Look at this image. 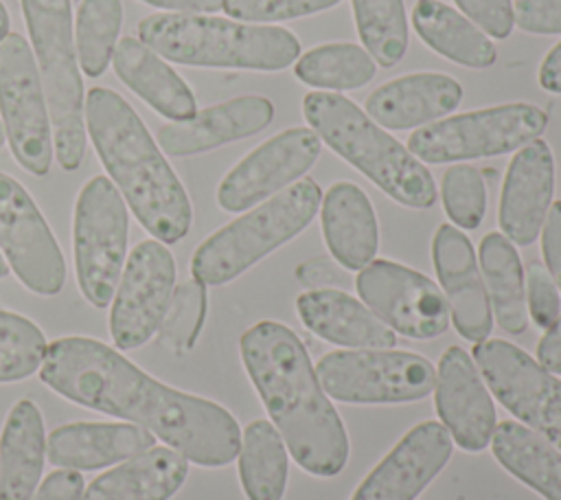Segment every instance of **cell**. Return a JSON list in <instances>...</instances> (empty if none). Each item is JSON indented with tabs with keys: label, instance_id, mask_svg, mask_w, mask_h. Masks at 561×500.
I'll list each match as a JSON object with an SVG mask.
<instances>
[{
	"label": "cell",
	"instance_id": "obj_1",
	"mask_svg": "<svg viewBox=\"0 0 561 500\" xmlns=\"http://www.w3.org/2000/svg\"><path fill=\"white\" fill-rule=\"evenodd\" d=\"M39 379L68 401L149 430L199 467H224L239 454L241 428L224 406L158 382L96 338L53 340Z\"/></svg>",
	"mask_w": 561,
	"mask_h": 500
},
{
	"label": "cell",
	"instance_id": "obj_2",
	"mask_svg": "<svg viewBox=\"0 0 561 500\" xmlns=\"http://www.w3.org/2000/svg\"><path fill=\"white\" fill-rule=\"evenodd\" d=\"M239 351L294 461L320 478L340 474L348 461V436L302 340L283 322L261 320L241 336Z\"/></svg>",
	"mask_w": 561,
	"mask_h": 500
},
{
	"label": "cell",
	"instance_id": "obj_3",
	"mask_svg": "<svg viewBox=\"0 0 561 500\" xmlns=\"http://www.w3.org/2000/svg\"><path fill=\"white\" fill-rule=\"evenodd\" d=\"M85 129L114 186L142 228L162 243L186 237L191 200L136 110L110 88L88 90Z\"/></svg>",
	"mask_w": 561,
	"mask_h": 500
},
{
	"label": "cell",
	"instance_id": "obj_4",
	"mask_svg": "<svg viewBox=\"0 0 561 500\" xmlns=\"http://www.w3.org/2000/svg\"><path fill=\"white\" fill-rule=\"evenodd\" d=\"M138 35L156 55L186 66L283 70L300 55V42L283 26L197 13L147 15Z\"/></svg>",
	"mask_w": 561,
	"mask_h": 500
},
{
	"label": "cell",
	"instance_id": "obj_5",
	"mask_svg": "<svg viewBox=\"0 0 561 500\" xmlns=\"http://www.w3.org/2000/svg\"><path fill=\"white\" fill-rule=\"evenodd\" d=\"M302 114L320 140L394 202L410 208H430L436 202V184L427 167L351 99L324 90L307 92Z\"/></svg>",
	"mask_w": 561,
	"mask_h": 500
},
{
	"label": "cell",
	"instance_id": "obj_6",
	"mask_svg": "<svg viewBox=\"0 0 561 500\" xmlns=\"http://www.w3.org/2000/svg\"><path fill=\"white\" fill-rule=\"evenodd\" d=\"M320 202L322 191L311 178L278 191L197 246L191 259L193 279L204 285L230 283L302 232L316 217Z\"/></svg>",
	"mask_w": 561,
	"mask_h": 500
},
{
	"label": "cell",
	"instance_id": "obj_7",
	"mask_svg": "<svg viewBox=\"0 0 561 500\" xmlns=\"http://www.w3.org/2000/svg\"><path fill=\"white\" fill-rule=\"evenodd\" d=\"M20 2L46 94L55 156L61 169L75 171L85 154V94L75 53L72 7L70 0Z\"/></svg>",
	"mask_w": 561,
	"mask_h": 500
},
{
	"label": "cell",
	"instance_id": "obj_8",
	"mask_svg": "<svg viewBox=\"0 0 561 500\" xmlns=\"http://www.w3.org/2000/svg\"><path fill=\"white\" fill-rule=\"evenodd\" d=\"M127 204L105 175L90 178L75 204V272L83 298L105 309L116 292L127 252Z\"/></svg>",
	"mask_w": 561,
	"mask_h": 500
},
{
	"label": "cell",
	"instance_id": "obj_9",
	"mask_svg": "<svg viewBox=\"0 0 561 500\" xmlns=\"http://www.w3.org/2000/svg\"><path fill=\"white\" fill-rule=\"evenodd\" d=\"M548 116L533 103H504L427 123L412 132L408 149L423 162L443 164L515 151L539 138Z\"/></svg>",
	"mask_w": 561,
	"mask_h": 500
},
{
	"label": "cell",
	"instance_id": "obj_10",
	"mask_svg": "<svg viewBox=\"0 0 561 500\" xmlns=\"http://www.w3.org/2000/svg\"><path fill=\"white\" fill-rule=\"evenodd\" d=\"M313 368L322 390L346 404L419 401L436 384L430 360L394 349L331 351Z\"/></svg>",
	"mask_w": 561,
	"mask_h": 500
},
{
	"label": "cell",
	"instance_id": "obj_11",
	"mask_svg": "<svg viewBox=\"0 0 561 500\" xmlns=\"http://www.w3.org/2000/svg\"><path fill=\"white\" fill-rule=\"evenodd\" d=\"M0 118L13 158L33 175L53 164V127L33 48L20 33L0 42Z\"/></svg>",
	"mask_w": 561,
	"mask_h": 500
},
{
	"label": "cell",
	"instance_id": "obj_12",
	"mask_svg": "<svg viewBox=\"0 0 561 500\" xmlns=\"http://www.w3.org/2000/svg\"><path fill=\"white\" fill-rule=\"evenodd\" d=\"M476 366L497 401L561 450V379L508 340L476 342Z\"/></svg>",
	"mask_w": 561,
	"mask_h": 500
},
{
	"label": "cell",
	"instance_id": "obj_13",
	"mask_svg": "<svg viewBox=\"0 0 561 500\" xmlns=\"http://www.w3.org/2000/svg\"><path fill=\"white\" fill-rule=\"evenodd\" d=\"M355 287L366 307L392 331L427 340L449 327V305L440 287L401 263L377 259L357 272Z\"/></svg>",
	"mask_w": 561,
	"mask_h": 500
},
{
	"label": "cell",
	"instance_id": "obj_14",
	"mask_svg": "<svg viewBox=\"0 0 561 500\" xmlns=\"http://www.w3.org/2000/svg\"><path fill=\"white\" fill-rule=\"evenodd\" d=\"M175 289V261L158 239H147L129 252L110 309V333L121 351L151 340Z\"/></svg>",
	"mask_w": 561,
	"mask_h": 500
},
{
	"label": "cell",
	"instance_id": "obj_15",
	"mask_svg": "<svg viewBox=\"0 0 561 500\" xmlns=\"http://www.w3.org/2000/svg\"><path fill=\"white\" fill-rule=\"evenodd\" d=\"M0 252L20 283L55 296L66 283L61 248L28 191L0 171Z\"/></svg>",
	"mask_w": 561,
	"mask_h": 500
},
{
	"label": "cell",
	"instance_id": "obj_16",
	"mask_svg": "<svg viewBox=\"0 0 561 500\" xmlns=\"http://www.w3.org/2000/svg\"><path fill=\"white\" fill-rule=\"evenodd\" d=\"M320 156V138L309 127H289L241 158L219 182L217 204L241 213L302 178Z\"/></svg>",
	"mask_w": 561,
	"mask_h": 500
},
{
	"label": "cell",
	"instance_id": "obj_17",
	"mask_svg": "<svg viewBox=\"0 0 561 500\" xmlns=\"http://www.w3.org/2000/svg\"><path fill=\"white\" fill-rule=\"evenodd\" d=\"M454 452L447 428L421 421L357 485L351 500H416Z\"/></svg>",
	"mask_w": 561,
	"mask_h": 500
},
{
	"label": "cell",
	"instance_id": "obj_18",
	"mask_svg": "<svg viewBox=\"0 0 561 500\" xmlns=\"http://www.w3.org/2000/svg\"><path fill=\"white\" fill-rule=\"evenodd\" d=\"M436 410L449 436L465 452H482L495 430V408L476 368L460 349L449 346L436 371Z\"/></svg>",
	"mask_w": 561,
	"mask_h": 500
},
{
	"label": "cell",
	"instance_id": "obj_19",
	"mask_svg": "<svg viewBox=\"0 0 561 500\" xmlns=\"http://www.w3.org/2000/svg\"><path fill=\"white\" fill-rule=\"evenodd\" d=\"M432 259L456 331L471 342L486 340L493 311L471 241L462 230L440 224L432 241Z\"/></svg>",
	"mask_w": 561,
	"mask_h": 500
},
{
	"label": "cell",
	"instance_id": "obj_20",
	"mask_svg": "<svg viewBox=\"0 0 561 500\" xmlns=\"http://www.w3.org/2000/svg\"><path fill=\"white\" fill-rule=\"evenodd\" d=\"M554 193V158L546 140L535 138L511 158L502 195L500 228L511 243L530 246L550 208Z\"/></svg>",
	"mask_w": 561,
	"mask_h": 500
},
{
	"label": "cell",
	"instance_id": "obj_21",
	"mask_svg": "<svg viewBox=\"0 0 561 500\" xmlns=\"http://www.w3.org/2000/svg\"><path fill=\"white\" fill-rule=\"evenodd\" d=\"M274 105L265 96L245 94L195 112L186 121L169 123L158 132V145L169 156H193L241 140L265 129Z\"/></svg>",
	"mask_w": 561,
	"mask_h": 500
},
{
	"label": "cell",
	"instance_id": "obj_22",
	"mask_svg": "<svg viewBox=\"0 0 561 500\" xmlns=\"http://www.w3.org/2000/svg\"><path fill=\"white\" fill-rule=\"evenodd\" d=\"M153 445L156 436L136 423L75 421L48 434L46 456L61 469L90 471L118 465Z\"/></svg>",
	"mask_w": 561,
	"mask_h": 500
},
{
	"label": "cell",
	"instance_id": "obj_23",
	"mask_svg": "<svg viewBox=\"0 0 561 500\" xmlns=\"http://www.w3.org/2000/svg\"><path fill=\"white\" fill-rule=\"evenodd\" d=\"M460 83L440 72H414L390 79L366 96V114L388 129H410L458 107Z\"/></svg>",
	"mask_w": 561,
	"mask_h": 500
},
{
	"label": "cell",
	"instance_id": "obj_24",
	"mask_svg": "<svg viewBox=\"0 0 561 500\" xmlns=\"http://www.w3.org/2000/svg\"><path fill=\"white\" fill-rule=\"evenodd\" d=\"M302 325L327 342L348 349H392L394 331L364 303L340 289L302 292L296 300Z\"/></svg>",
	"mask_w": 561,
	"mask_h": 500
},
{
	"label": "cell",
	"instance_id": "obj_25",
	"mask_svg": "<svg viewBox=\"0 0 561 500\" xmlns=\"http://www.w3.org/2000/svg\"><path fill=\"white\" fill-rule=\"evenodd\" d=\"M322 235L333 259L346 270L368 265L379 248V228L368 195L353 182H335L320 202Z\"/></svg>",
	"mask_w": 561,
	"mask_h": 500
},
{
	"label": "cell",
	"instance_id": "obj_26",
	"mask_svg": "<svg viewBox=\"0 0 561 500\" xmlns=\"http://www.w3.org/2000/svg\"><path fill=\"white\" fill-rule=\"evenodd\" d=\"M188 476V461L171 447H149L96 476L81 500H169Z\"/></svg>",
	"mask_w": 561,
	"mask_h": 500
},
{
	"label": "cell",
	"instance_id": "obj_27",
	"mask_svg": "<svg viewBox=\"0 0 561 500\" xmlns=\"http://www.w3.org/2000/svg\"><path fill=\"white\" fill-rule=\"evenodd\" d=\"M112 64L118 79L162 116L186 121L195 114V94L186 81L140 39L116 42Z\"/></svg>",
	"mask_w": 561,
	"mask_h": 500
},
{
	"label": "cell",
	"instance_id": "obj_28",
	"mask_svg": "<svg viewBox=\"0 0 561 500\" xmlns=\"http://www.w3.org/2000/svg\"><path fill=\"white\" fill-rule=\"evenodd\" d=\"M46 434L31 399L11 406L0 434V500H28L42 478Z\"/></svg>",
	"mask_w": 561,
	"mask_h": 500
},
{
	"label": "cell",
	"instance_id": "obj_29",
	"mask_svg": "<svg viewBox=\"0 0 561 500\" xmlns=\"http://www.w3.org/2000/svg\"><path fill=\"white\" fill-rule=\"evenodd\" d=\"M491 450L497 463L546 500H561V450L517 421L495 423Z\"/></svg>",
	"mask_w": 561,
	"mask_h": 500
},
{
	"label": "cell",
	"instance_id": "obj_30",
	"mask_svg": "<svg viewBox=\"0 0 561 500\" xmlns=\"http://www.w3.org/2000/svg\"><path fill=\"white\" fill-rule=\"evenodd\" d=\"M412 24L432 50L460 66L489 68L497 59L486 33L440 0H416Z\"/></svg>",
	"mask_w": 561,
	"mask_h": 500
},
{
	"label": "cell",
	"instance_id": "obj_31",
	"mask_svg": "<svg viewBox=\"0 0 561 500\" xmlns=\"http://www.w3.org/2000/svg\"><path fill=\"white\" fill-rule=\"evenodd\" d=\"M480 265L495 320L513 336L524 333L528 325L526 287L515 246L500 232L484 235L480 243Z\"/></svg>",
	"mask_w": 561,
	"mask_h": 500
},
{
	"label": "cell",
	"instance_id": "obj_32",
	"mask_svg": "<svg viewBox=\"0 0 561 500\" xmlns=\"http://www.w3.org/2000/svg\"><path fill=\"white\" fill-rule=\"evenodd\" d=\"M239 480L248 500H283L289 474L287 447L274 423L254 419L241 432Z\"/></svg>",
	"mask_w": 561,
	"mask_h": 500
},
{
	"label": "cell",
	"instance_id": "obj_33",
	"mask_svg": "<svg viewBox=\"0 0 561 500\" xmlns=\"http://www.w3.org/2000/svg\"><path fill=\"white\" fill-rule=\"evenodd\" d=\"M294 72L307 86L324 92H344L366 86L375 77L377 66L364 46L351 42H331L307 50L298 59Z\"/></svg>",
	"mask_w": 561,
	"mask_h": 500
},
{
	"label": "cell",
	"instance_id": "obj_34",
	"mask_svg": "<svg viewBox=\"0 0 561 500\" xmlns=\"http://www.w3.org/2000/svg\"><path fill=\"white\" fill-rule=\"evenodd\" d=\"M123 24L121 0H81L75 24L77 64L88 77H99L112 61Z\"/></svg>",
	"mask_w": 561,
	"mask_h": 500
},
{
	"label": "cell",
	"instance_id": "obj_35",
	"mask_svg": "<svg viewBox=\"0 0 561 500\" xmlns=\"http://www.w3.org/2000/svg\"><path fill=\"white\" fill-rule=\"evenodd\" d=\"M355 29L366 53L383 68L408 50V18L403 0H351Z\"/></svg>",
	"mask_w": 561,
	"mask_h": 500
},
{
	"label": "cell",
	"instance_id": "obj_36",
	"mask_svg": "<svg viewBox=\"0 0 561 500\" xmlns=\"http://www.w3.org/2000/svg\"><path fill=\"white\" fill-rule=\"evenodd\" d=\"M46 346V338L33 320L0 309V384L31 377L42 366Z\"/></svg>",
	"mask_w": 561,
	"mask_h": 500
},
{
	"label": "cell",
	"instance_id": "obj_37",
	"mask_svg": "<svg viewBox=\"0 0 561 500\" xmlns=\"http://www.w3.org/2000/svg\"><path fill=\"white\" fill-rule=\"evenodd\" d=\"M206 318V285L197 279L180 283L169 300V307L158 327L160 340L173 351H188L204 327Z\"/></svg>",
	"mask_w": 561,
	"mask_h": 500
},
{
	"label": "cell",
	"instance_id": "obj_38",
	"mask_svg": "<svg viewBox=\"0 0 561 500\" xmlns=\"http://www.w3.org/2000/svg\"><path fill=\"white\" fill-rule=\"evenodd\" d=\"M440 197L447 217L465 228L480 226L486 211V186L482 173L471 164H454L443 173Z\"/></svg>",
	"mask_w": 561,
	"mask_h": 500
},
{
	"label": "cell",
	"instance_id": "obj_39",
	"mask_svg": "<svg viewBox=\"0 0 561 500\" xmlns=\"http://www.w3.org/2000/svg\"><path fill=\"white\" fill-rule=\"evenodd\" d=\"M342 0H224V11L243 22H280L311 15Z\"/></svg>",
	"mask_w": 561,
	"mask_h": 500
},
{
	"label": "cell",
	"instance_id": "obj_40",
	"mask_svg": "<svg viewBox=\"0 0 561 500\" xmlns=\"http://www.w3.org/2000/svg\"><path fill=\"white\" fill-rule=\"evenodd\" d=\"M526 307L533 322L541 329H548L561 314L559 289L548 270L537 261L526 268Z\"/></svg>",
	"mask_w": 561,
	"mask_h": 500
},
{
	"label": "cell",
	"instance_id": "obj_41",
	"mask_svg": "<svg viewBox=\"0 0 561 500\" xmlns=\"http://www.w3.org/2000/svg\"><path fill=\"white\" fill-rule=\"evenodd\" d=\"M460 11L491 37L506 39L515 26L511 0H454Z\"/></svg>",
	"mask_w": 561,
	"mask_h": 500
},
{
	"label": "cell",
	"instance_id": "obj_42",
	"mask_svg": "<svg viewBox=\"0 0 561 500\" xmlns=\"http://www.w3.org/2000/svg\"><path fill=\"white\" fill-rule=\"evenodd\" d=\"M513 15L517 26L528 33H561V0H517Z\"/></svg>",
	"mask_w": 561,
	"mask_h": 500
},
{
	"label": "cell",
	"instance_id": "obj_43",
	"mask_svg": "<svg viewBox=\"0 0 561 500\" xmlns=\"http://www.w3.org/2000/svg\"><path fill=\"white\" fill-rule=\"evenodd\" d=\"M541 232V252L546 270L552 276L557 289L561 292V200H557L546 215Z\"/></svg>",
	"mask_w": 561,
	"mask_h": 500
},
{
	"label": "cell",
	"instance_id": "obj_44",
	"mask_svg": "<svg viewBox=\"0 0 561 500\" xmlns=\"http://www.w3.org/2000/svg\"><path fill=\"white\" fill-rule=\"evenodd\" d=\"M85 480L77 469L50 471L28 500H81Z\"/></svg>",
	"mask_w": 561,
	"mask_h": 500
},
{
	"label": "cell",
	"instance_id": "obj_45",
	"mask_svg": "<svg viewBox=\"0 0 561 500\" xmlns=\"http://www.w3.org/2000/svg\"><path fill=\"white\" fill-rule=\"evenodd\" d=\"M537 362L550 373H561V314L537 344Z\"/></svg>",
	"mask_w": 561,
	"mask_h": 500
},
{
	"label": "cell",
	"instance_id": "obj_46",
	"mask_svg": "<svg viewBox=\"0 0 561 500\" xmlns=\"http://www.w3.org/2000/svg\"><path fill=\"white\" fill-rule=\"evenodd\" d=\"M298 279H300V283H305V285H309L313 289H322V287L340 281L337 272L327 261H320V259L302 263L298 268Z\"/></svg>",
	"mask_w": 561,
	"mask_h": 500
},
{
	"label": "cell",
	"instance_id": "obj_47",
	"mask_svg": "<svg viewBox=\"0 0 561 500\" xmlns=\"http://www.w3.org/2000/svg\"><path fill=\"white\" fill-rule=\"evenodd\" d=\"M539 86L548 92L561 94V42L543 57L539 66Z\"/></svg>",
	"mask_w": 561,
	"mask_h": 500
},
{
	"label": "cell",
	"instance_id": "obj_48",
	"mask_svg": "<svg viewBox=\"0 0 561 500\" xmlns=\"http://www.w3.org/2000/svg\"><path fill=\"white\" fill-rule=\"evenodd\" d=\"M158 9H169L173 13H215L224 9V0H142Z\"/></svg>",
	"mask_w": 561,
	"mask_h": 500
},
{
	"label": "cell",
	"instance_id": "obj_49",
	"mask_svg": "<svg viewBox=\"0 0 561 500\" xmlns=\"http://www.w3.org/2000/svg\"><path fill=\"white\" fill-rule=\"evenodd\" d=\"M9 24H11L9 11H7V7H4L2 0H0V42L11 33V31H9Z\"/></svg>",
	"mask_w": 561,
	"mask_h": 500
},
{
	"label": "cell",
	"instance_id": "obj_50",
	"mask_svg": "<svg viewBox=\"0 0 561 500\" xmlns=\"http://www.w3.org/2000/svg\"><path fill=\"white\" fill-rule=\"evenodd\" d=\"M7 274H9V263H7V259L0 252V279H4Z\"/></svg>",
	"mask_w": 561,
	"mask_h": 500
},
{
	"label": "cell",
	"instance_id": "obj_51",
	"mask_svg": "<svg viewBox=\"0 0 561 500\" xmlns=\"http://www.w3.org/2000/svg\"><path fill=\"white\" fill-rule=\"evenodd\" d=\"M4 140H7V136H4V127H2V121H0V147L4 145Z\"/></svg>",
	"mask_w": 561,
	"mask_h": 500
}]
</instances>
